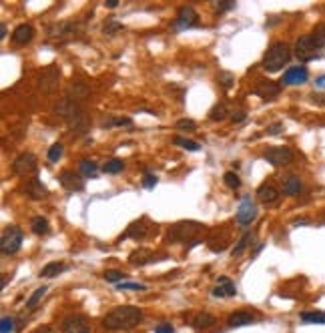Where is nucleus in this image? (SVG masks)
Wrapping results in <instances>:
<instances>
[{
    "label": "nucleus",
    "instance_id": "37998d69",
    "mask_svg": "<svg viewBox=\"0 0 325 333\" xmlns=\"http://www.w3.org/2000/svg\"><path fill=\"white\" fill-rule=\"evenodd\" d=\"M313 38L317 40V44L323 48L325 46V24H319V26H315V31H313Z\"/></svg>",
    "mask_w": 325,
    "mask_h": 333
},
{
    "label": "nucleus",
    "instance_id": "c85d7f7f",
    "mask_svg": "<svg viewBox=\"0 0 325 333\" xmlns=\"http://www.w3.org/2000/svg\"><path fill=\"white\" fill-rule=\"evenodd\" d=\"M251 241H253V233H249V231H247V233H245L243 237H241V239H239V243L233 247L231 255H233V257H239V255H243V253H245V249L251 245Z\"/></svg>",
    "mask_w": 325,
    "mask_h": 333
},
{
    "label": "nucleus",
    "instance_id": "c756f323",
    "mask_svg": "<svg viewBox=\"0 0 325 333\" xmlns=\"http://www.w3.org/2000/svg\"><path fill=\"white\" fill-rule=\"evenodd\" d=\"M31 229H33L34 235H46L48 233V221L44 219V217H33V221H31Z\"/></svg>",
    "mask_w": 325,
    "mask_h": 333
},
{
    "label": "nucleus",
    "instance_id": "5fc2aeb1",
    "mask_svg": "<svg viewBox=\"0 0 325 333\" xmlns=\"http://www.w3.org/2000/svg\"><path fill=\"white\" fill-rule=\"evenodd\" d=\"M104 6H106V8H117V6H119V0H106Z\"/></svg>",
    "mask_w": 325,
    "mask_h": 333
},
{
    "label": "nucleus",
    "instance_id": "1a4fd4ad",
    "mask_svg": "<svg viewBox=\"0 0 325 333\" xmlns=\"http://www.w3.org/2000/svg\"><path fill=\"white\" fill-rule=\"evenodd\" d=\"M199 24V14L195 12L193 6H181L179 12H177V18H175V26L179 31H187V29H193Z\"/></svg>",
    "mask_w": 325,
    "mask_h": 333
},
{
    "label": "nucleus",
    "instance_id": "49530a36",
    "mask_svg": "<svg viewBox=\"0 0 325 333\" xmlns=\"http://www.w3.org/2000/svg\"><path fill=\"white\" fill-rule=\"evenodd\" d=\"M155 185H157V177L151 175V173H147L145 179H143V187L145 189H155Z\"/></svg>",
    "mask_w": 325,
    "mask_h": 333
},
{
    "label": "nucleus",
    "instance_id": "864d4df0",
    "mask_svg": "<svg viewBox=\"0 0 325 333\" xmlns=\"http://www.w3.org/2000/svg\"><path fill=\"white\" fill-rule=\"evenodd\" d=\"M315 87H317V89H325V74L317 76V80H315Z\"/></svg>",
    "mask_w": 325,
    "mask_h": 333
},
{
    "label": "nucleus",
    "instance_id": "5701e85b",
    "mask_svg": "<svg viewBox=\"0 0 325 333\" xmlns=\"http://www.w3.org/2000/svg\"><path fill=\"white\" fill-rule=\"evenodd\" d=\"M129 261L132 265H147V263H153V261H159L151 251L147 249H139V251H132L129 257Z\"/></svg>",
    "mask_w": 325,
    "mask_h": 333
},
{
    "label": "nucleus",
    "instance_id": "ea45409f",
    "mask_svg": "<svg viewBox=\"0 0 325 333\" xmlns=\"http://www.w3.org/2000/svg\"><path fill=\"white\" fill-rule=\"evenodd\" d=\"M217 80H219V85H221L223 89H231V85L235 82V76H233L231 72H227V70H221L219 76H217Z\"/></svg>",
    "mask_w": 325,
    "mask_h": 333
},
{
    "label": "nucleus",
    "instance_id": "603ef678",
    "mask_svg": "<svg viewBox=\"0 0 325 333\" xmlns=\"http://www.w3.org/2000/svg\"><path fill=\"white\" fill-rule=\"evenodd\" d=\"M33 333H55V327H50V325H38Z\"/></svg>",
    "mask_w": 325,
    "mask_h": 333
},
{
    "label": "nucleus",
    "instance_id": "4be33fe9",
    "mask_svg": "<svg viewBox=\"0 0 325 333\" xmlns=\"http://www.w3.org/2000/svg\"><path fill=\"white\" fill-rule=\"evenodd\" d=\"M76 33V24L74 22H61V24H55L48 29V34L52 38H65V36H70V34Z\"/></svg>",
    "mask_w": 325,
    "mask_h": 333
},
{
    "label": "nucleus",
    "instance_id": "9b49d317",
    "mask_svg": "<svg viewBox=\"0 0 325 333\" xmlns=\"http://www.w3.org/2000/svg\"><path fill=\"white\" fill-rule=\"evenodd\" d=\"M87 123H89V119H87L85 110H83L78 104H76V106H74V108L68 113V117H66V125H68V129L78 131V133H85Z\"/></svg>",
    "mask_w": 325,
    "mask_h": 333
},
{
    "label": "nucleus",
    "instance_id": "c9c22d12",
    "mask_svg": "<svg viewBox=\"0 0 325 333\" xmlns=\"http://www.w3.org/2000/svg\"><path fill=\"white\" fill-rule=\"evenodd\" d=\"M123 169H125V163H123L121 159H111V161H106V163L102 165V171L109 173V175H117V173H121Z\"/></svg>",
    "mask_w": 325,
    "mask_h": 333
},
{
    "label": "nucleus",
    "instance_id": "ddd939ff",
    "mask_svg": "<svg viewBox=\"0 0 325 333\" xmlns=\"http://www.w3.org/2000/svg\"><path fill=\"white\" fill-rule=\"evenodd\" d=\"M253 93H255L257 97H261V99L271 100V99H275V97L281 93V87H279L277 82H273V80H259V82L255 85Z\"/></svg>",
    "mask_w": 325,
    "mask_h": 333
},
{
    "label": "nucleus",
    "instance_id": "8fccbe9b",
    "mask_svg": "<svg viewBox=\"0 0 325 333\" xmlns=\"http://www.w3.org/2000/svg\"><path fill=\"white\" fill-rule=\"evenodd\" d=\"M155 333H175V329L171 323H163L159 327H155Z\"/></svg>",
    "mask_w": 325,
    "mask_h": 333
},
{
    "label": "nucleus",
    "instance_id": "72a5a7b5",
    "mask_svg": "<svg viewBox=\"0 0 325 333\" xmlns=\"http://www.w3.org/2000/svg\"><path fill=\"white\" fill-rule=\"evenodd\" d=\"M173 143L175 145H179L181 149H185V151H191V153H197V151H201V145L195 143V141H189V138H183V136H175L173 138Z\"/></svg>",
    "mask_w": 325,
    "mask_h": 333
},
{
    "label": "nucleus",
    "instance_id": "2eb2a0df",
    "mask_svg": "<svg viewBox=\"0 0 325 333\" xmlns=\"http://www.w3.org/2000/svg\"><path fill=\"white\" fill-rule=\"evenodd\" d=\"M307 76H309V72H307L305 67H291L285 70L281 82L283 85H289V87H295V85H303L307 80Z\"/></svg>",
    "mask_w": 325,
    "mask_h": 333
},
{
    "label": "nucleus",
    "instance_id": "f8f14e48",
    "mask_svg": "<svg viewBox=\"0 0 325 333\" xmlns=\"http://www.w3.org/2000/svg\"><path fill=\"white\" fill-rule=\"evenodd\" d=\"M89 321L83 315H70L63 321V333H89Z\"/></svg>",
    "mask_w": 325,
    "mask_h": 333
},
{
    "label": "nucleus",
    "instance_id": "f704fd0d",
    "mask_svg": "<svg viewBox=\"0 0 325 333\" xmlns=\"http://www.w3.org/2000/svg\"><path fill=\"white\" fill-rule=\"evenodd\" d=\"M46 291H48V289H46L44 285H42V287H38V289H34V293L31 295V297H29V301H26V309H31V311H33V309H36V305H38V303H40V299L46 295Z\"/></svg>",
    "mask_w": 325,
    "mask_h": 333
},
{
    "label": "nucleus",
    "instance_id": "09e8293b",
    "mask_svg": "<svg viewBox=\"0 0 325 333\" xmlns=\"http://www.w3.org/2000/svg\"><path fill=\"white\" fill-rule=\"evenodd\" d=\"M283 131V123H275L271 127H267V134H279Z\"/></svg>",
    "mask_w": 325,
    "mask_h": 333
},
{
    "label": "nucleus",
    "instance_id": "6ab92c4d",
    "mask_svg": "<svg viewBox=\"0 0 325 333\" xmlns=\"http://www.w3.org/2000/svg\"><path fill=\"white\" fill-rule=\"evenodd\" d=\"M257 199L263 205H275L279 201V191L271 183H263L259 189H257Z\"/></svg>",
    "mask_w": 325,
    "mask_h": 333
},
{
    "label": "nucleus",
    "instance_id": "6e6552de",
    "mask_svg": "<svg viewBox=\"0 0 325 333\" xmlns=\"http://www.w3.org/2000/svg\"><path fill=\"white\" fill-rule=\"evenodd\" d=\"M34 171H36V157L33 153H20L12 163V173L14 175L26 177V175H33Z\"/></svg>",
    "mask_w": 325,
    "mask_h": 333
},
{
    "label": "nucleus",
    "instance_id": "4468645a",
    "mask_svg": "<svg viewBox=\"0 0 325 333\" xmlns=\"http://www.w3.org/2000/svg\"><path fill=\"white\" fill-rule=\"evenodd\" d=\"M22 191H24V195L26 197H31V199L38 201V199H44L46 195H48V189L42 185V181H38L36 177L34 179H29L24 185H22Z\"/></svg>",
    "mask_w": 325,
    "mask_h": 333
},
{
    "label": "nucleus",
    "instance_id": "c03bdc74",
    "mask_svg": "<svg viewBox=\"0 0 325 333\" xmlns=\"http://www.w3.org/2000/svg\"><path fill=\"white\" fill-rule=\"evenodd\" d=\"M235 6L233 0H221V2H215V10L217 12H225V10H231Z\"/></svg>",
    "mask_w": 325,
    "mask_h": 333
},
{
    "label": "nucleus",
    "instance_id": "39448f33",
    "mask_svg": "<svg viewBox=\"0 0 325 333\" xmlns=\"http://www.w3.org/2000/svg\"><path fill=\"white\" fill-rule=\"evenodd\" d=\"M199 231H203L201 223H197V221H181V223H175L169 229V239L171 241H189Z\"/></svg>",
    "mask_w": 325,
    "mask_h": 333
},
{
    "label": "nucleus",
    "instance_id": "3c124183",
    "mask_svg": "<svg viewBox=\"0 0 325 333\" xmlns=\"http://www.w3.org/2000/svg\"><path fill=\"white\" fill-rule=\"evenodd\" d=\"M231 119H233V123H243V121H245V113H243V110L231 113Z\"/></svg>",
    "mask_w": 325,
    "mask_h": 333
},
{
    "label": "nucleus",
    "instance_id": "dca6fc26",
    "mask_svg": "<svg viewBox=\"0 0 325 333\" xmlns=\"http://www.w3.org/2000/svg\"><path fill=\"white\" fill-rule=\"evenodd\" d=\"M59 181H61V185L65 187L66 191H83L85 189V179H80L72 171H63L59 175Z\"/></svg>",
    "mask_w": 325,
    "mask_h": 333
},
{
    "label": "nucleus",
    "instance_id": "473e14b6",
    "mask_svg": "<svg viewBox=\"0 0 325 333\" xmlns=\"http://www.w3.org/2000/svg\"><path fill=\"white\" fill-rule=\"evenodd\" d=\"M132 125V121L127 119V117H119V119H104L102 123H100V127L102 129H111V127H130Z\"/></svg>",
    "mask_w": 325,
    "mask_h": 333
},
{
    "label": "nucleus",
    "instance_id": "aec40b11",
    "mask_svg": "<svg viewBox=\"0 0 325 333\" xmlns=\"http://www.w3.org/2000/svg\"><path fill=\"white\" fill-rule=\"evenodd\" d=\"M253 321H255V317L249 311H235L229 315L227 325L229 327H245V325H251Z\"/></svg>",
    "mask_w": 325,
    "mask_h": 333
},
{
    "label": "nucleus",
    "instance_id": "423d86ee",
    "mask_svg": "<svg viewBox=\"0 0 325 333\" xmlns=\"http://www.w3.org/2000/svg\"><path fill=\"white\" fill-rule=\"evenodd\" d=\"M59 82H61V68L57 65H48L38 78V91L44 95H50L59 89Z\"/></svg>",
    "mask_w": 325,
    "mask_h": 333
},
{
    "label": "nucleus",
    "instance_id": "4d7b16f0",
    "mask_svg": "<svg viewBox=\"0 0 325 333\" xmlns=\"http://www.w3.org/2000/svg\"><path fill=\"white\" fill-rule=\"evenodd\" d=\"M6 283H8V277H6V275H4V277H2V289H4V287H6Z\"/></svg>",
    "mask_w": 325,
    "mask_h": 333
},
{
    "label": "nucleus",
    "instance_id": "6e6d98bb",
    "mask_svg": "<svg viewBox=\"0 0 325 333\" xmlns=\"http://www.w3.org/2000/svg\"><path fill=\"white\" fill-rule=\"evenodd\" d=\"M4 36H6V24L0 26V38H4Z\"/></svg>",
    "mask_w": 325,
    "mask_h": 333
},
{
    "label": "nucleus",
    "instance_id": "7ed1b4c3",
    "mask_svg": "<svg viewBox=\"0 0 325 333\" xmlns=\"http://www.w3.org/2000/svg\"><path fill=\"white\" fill-rule=\"evenodd\" d=\"M20 247H22V231H20V227L8 225L2 231V237H0V251H2V255H14V253H18Z\"/></svg>",
    "mask_w": 325,
    "mask_h": 333
},
{
    "label": "nucleus",
    "instance_id": "a19ab883",
    "mask_svg": "<svg viewBox=\"0 0 325 333\" xmlns=\"http://www.w3.org/2000/svg\"><path fill=\"white\" fill-rule=\"evenodd\" d=\"M16 329V325H14V319L12 317H2V321H0V333H14Z\"/></svg>",
    "mask_w": 325,
    "mask_h": 333
},
{
    "label": "nucleus",
    "instance_id": "a18cd8bd",
    "mask_svg": "<svg viewBox=\"0 0 325 333\" xmlns=\"http://www.w3.org/2000/svg\"><path fill=\"white\" fill-rule=\"evenodd\" d=\"M119 31H123V24H119V22H115V20H111V22L104 24V34H115V33H119Z\"/></svg>",
    "mask_w": 325,
    "mask_h": 333
},
{
    "label": "nucleus",
    "instance_id": "bb28decb",
    "mask_svg": "<svg viewBox=\"0 0 325 333\" xmlns=\"http://www.w3.org/2000/svg\"><path fill=\"white\" fill-rule=\"evenodd\" d=\"M301 321L311 323V325H325V313L323 311H305L301 313Z\"/></svg>",
    "mask_w": 325,
    "mask_h": 333
},
{
    "label": "nucleus",
    "instance_id": "b1692460",
    "mask_svg": "<svg viewBox=\"0 0 325 333\" xmlns=\"http://www.w3.org/2000/svg\"><path fill=\"white\" fill-rule=\"evenodd\" d=\"M217 323V319L211 315V313H197L195 317H193V321H191V325L195 327V329H209V327H213Z\"/></svg>",
    "mask_w": 325,
    "mask_h": 333
},
{
    "label": "nucleus",
    "instance_id": "393cba45",
    "mask_svg": "<svg viewBox=\"0 0 325 333\" xmlns=\"http://www.w3.org/2000/svg\"><path fill=\"white\" fill-rule=\"evenodd\" d=\"M65 269H66L65 263L52 261V263H46V265L40 269V277H46V279H50V277H57V275H61Z\"/></svg>",
    "mask_w": 325,
    "mask_h": 333
},
{
    "label": "nucleus",
    "instance_id": "20e7f679",
    "mask_svg": "<svg viewBox=\"0 0 325 333\" xmlns=\"http://www.w3.org/2000/svg\"><path fill=\"white\" fill-rule=\"evenodd\" d=\"M319 50H321V46L317 44V40L313 38V34H303L295 42V54L303 63H309V61L317 59L319 57Z\"/></svg>",
    "mask_w": 325,
    "mask_h": 333
},
{
    "label": "nucleus",
    "instance_id": "412c9836",
    "mask_svg": "<svg viewBox=\"0 0 325 333\" xmlns=\"http://www.w3.org/2000/svg\"><path fill=\"white\" fill-rule=\"evenodd\" d=\"M151 231H153V227L149 225V221H147V219H141V221H137V223L130 225L129 231H127V237H132V239H145Z\"/></svg>",
    "mask_w": 325,
    "mask_h": 333
},
{
    "label": "nucleus",
    "instance_id": "f3484780",
    "mask_svg": "<svg viewBox=\"0 0 325 333\" xmlns=\"http://www.w3.org/2000/svg\"><path fill=\"white\" fill-rule=\"evenodd\" d=\"M237 295V287L229 277H219L217 285L213 287V297H235Z\"/></svg>",
    "mask_w": 325,
    "mask_h": 333
},
{
    "label": "nucleus",
    "instance_id": "58836bf2",
    "mask_svg": "<svg viewBox=\"0 0 325 333\" xmlns=\"http://www.w3.org/2000/svg\"><path fill=\"white\" fill-rule=\"evenodd\" d=\"M223 179H225V185H227L229 189H239V187H241V179H239V175L233 173V171H227V173L223 175Z\"/></svg>",
    "mask_w": 325,
    "mask_h": 333
},
{
    "label": "nucleus",
    "instance_id": "a878e982",
    "mask_svg": "<svg viewBox=\"0 0 325 333\" xmlns=\"http://www.w3.org/2000/svg\"><path fill=\"white\" fill-rule=\"evenodd\" d=\"M301 189H303V185H301L299 177H295V175L287 177V179L283 181V191H285V195H299Z\"/></svg>",
    "mask_w": 325,
    "mask_h": 333
},
{
    "label": "nucleus",
    "instance_id": "7c9ffc66",
    "mask_svg": "<svg viewBox=\"0 0 325 333\" xmlns=\"http://www.w3.org/2000/svg\"><path fill=\"white\" fill-rule=\"evenodd\" d=\"M78 169H80V173L85 175V177H91V179H95L97 177V171L98 166L95 161H89V159H83L80 163H78Z\"/></svg>",
    "mask_w": 325,
    "mask_h": 333
},
{
    "label": "nucleus",
    "instance_id": "cd10ccee",
    "mask_svg": "<svg viewBox=\"0 0 325 333\" xmlns=\"http://www.w3.org/2000/svg\"><path fill=\"white\" fill-rule=\"evenodd\" d=\"M87 95H89V87H85L83 82H72V85L68 87V99L78 102L80 99H85Z\"/></svg>",
    "mask_w": 325,
    "mask_h": 333
},
{
    "label": "nucleus",
    "instance_id": "a211bd4d",
    "mask_svg": "<svg viewBox=\"0 0 325 333\" xmlns=\"http://www.w3.org/2000/svg\"><path fill=\"white\" fill-rule=\"evenodd\" d=\"M34 38V29L31 24H18L16 29H14V33H12V42L14 44H20V46H24V44H29L31 40Z\"/></svg>",
    "mask_w": 325,
    "mask_h": 333
},
{
    "label": "nucleus",
    "instance_id": "4c0bfd02",
    "mask_svg": "<svg viewBox=\"0 0 325 333\" xmlns=\"http://www.w3.org/2000/svg\"><path fill=\"white\" fill-rule=\"evenodd\" d=\"M125 277H127V275H125L123 271H119V269H111V271H106V273H104V279H106L109 283H117V285H119V283H123V281H125Z\"/></svg>",
    "mask_w": 325,
    "mask_h": 333
},
{
    "label": "nucleus",
    "instance_id": "f257e3e1",
    "mask_svg": "<svg viewBox=\"0 0 325 333\" xmlns=\"http://www.w3.org/2000/svg\"><path fill=\"white\" fill-rule=\"evenodd\" d=\"M143 319V311L134 305H121L115 307L113 311H109L102 317V327L111 329V331H123V329H132L134 325H139Z\"/></svg>",
    "mask_w": 325,
    "mask_h": 333
},
{
    "label": "nucleus",
    "instance_id": "79ce46f5",
    "mask_svg": "<svg viewBox=\"0 0 325 333\" xmlns=\"http://www.w3.org/2000/svg\"><path fill=\"white\" fill-rule=\"evenodd\" d=\"M177 129H181V131H195L197 123L191 121V119H179L177 121Z\"/></svg>",
    "mask_w": 325,
    "mask_h": 333
},
{
    "label": "nucleus",
    "instance_id": "2f4dec72",
    "mask_svg": "<svg viewBox=\"0 0 325 333\" xmlns=\"http://www.w3.org/2000/svg\"><path fill=\"white\" fill-rule=\"evenodd\" d=\"M227 115H229L227 106H225L223 102H219V104H215V106L211 108V113H209V119L217 123V121H225V119H227Z\"/></svg>",
    "mask_w": 325,
    "mask_h": 333
},
{
    "label": "nucleus",
    "instance_id": "0eeeda50",
    "mask_svg": "<svg viewBox=\"0 0 325 333\" xmlns=\"http://www.w3.org/2000/svg\"><path fill=\"white\" fill-rule=\"evenodd\" d=\"M263 159H265L267 163H271L273 166H285L293 161V151L289 147H281V145L269 147V149L263 153Z\"/></svg>",
    "mask_w": 325,
    "mask_h": 333
},
{
    "label": "nucleus",
    "instance_id": "f03ea898",
    "mask_svg": "<svg viewBox=\"0 0 325 333\" xmlns=\"http://www.w3.org/2000/svg\"><path fill=\"white\" fill-rule=\"evenodd\" d=\"M289 59H291V48L285 42H273L263 57V68L267 72H277L289 63Z\"/></svg>",
    "mask_w": 325,
    "mask_h": 333
},
{
    "label": "nucleus",
    "instance_id": "9d476101",
    "mask_svg": "<svg viewBox=\"0 0 325 333\" xmlns=\"http://www.w3.org/2000/svg\"><path fill=\"white\" fill-rule=\"evenodd\" d=\"M255 219H257V207L251 201V197H245V199L241 201L239 209H237V221L241 225H251Z\"/></svg>",
    "mask_w": 325,
    "mask_h": 333
},
{
    "label": "nucleus",
    "instance_id": "e433bc0d",
    "mask_svg": "<svg viewBox=\"0 0 325 333\" xmlns=\"http://www.w3.org/2000/svg\"><path fill=\"white\" fill-rule=\"evenodd\" d=\"M63 153H65V147H63L61 143H55V145L48 149V155H46V157H48L50 163H59V159L63 157Z\"/></svg>",
    "mask_w": 325,
    "mask_h": 333
},
{
    "label": "nucleus",
    "instance_id": "de8ad7c7",
    "mask_svg": "<svg viewBox=\"0 0 325 333\" xmlns=\"http://www.w3.org/2000/svg\"><path fill=\"white\" fill-rule=\"evenodd\" d=\"M117 287L121 291H125V289H139V291H143L145 289V285H141V283H119Z\"/></svg>",
    "mask_w": 325,
    "mask_h": 333
}]
</instances>
